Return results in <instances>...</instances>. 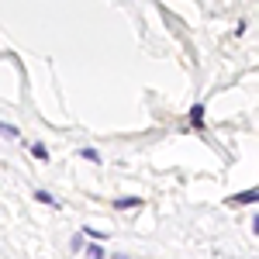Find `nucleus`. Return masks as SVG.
I'll use <instances>...</instances> for the list:
<instances>
[{
  "label": "nucleus",
  "mask_w": 259,
  "mask_h": 259,
  "mask_svg": "<svg viewBox=\"0 0 259 259\" xmlns=\"http://www.w3.org/2000/svg\"><path fill=\"white\" fill-rule=\"evenodd\" d=\"M256 187H249V190H242V194H235V197H232V204H256Z\"/></svg>",
  "instance_id": "obj_1"
},
{
  "label": "nucleus",
  "mask_w": 259,
  "mask_h": 259,
  "mask_svg": "<svg viewBox=\"0 0 259 259\" xmlns=\"http://www.w3.org/2000/svg\"><path fill=\"white\" fill-rule=\"evenodd\" d=\"M142 204V197H118L114 200V207H118V211H128V207H139Z\"/></svg>",
  "instance_id": "obj_2"
},
{
  "label": "nucleus",
  "mask_w": 259,
  "mask_h": 259,
  "mask_svg": "<svg viewBox=\"0 0 259 259\" xmlns=\"http://www.w3.org/2000/svg\"><path fill=\"white\" fill-rule=\"evenodd\" d=\"M35 200H41V204H52V207H59V200L52 197L49 190H35Z\"/></svg>",
  "instance_id": "obj_3"
},
{
  "label": "nucleus",
  "mask_w": 259,
  "mask_h": 259,
  "mask_svg": "<svg viewBox=\"0 0 259 259\" xmlns=\"http://www.w3.org/2000/svg\"><path fill=\"white\" fill-rule=\"evenodd\" d=\"M83 252H87V259H104V245H97V242H94V245H87Z\"/></svg>",
  "instance_id": "obj_4"
},
{
  "label": "nucleus",
  "mask_w": 259,
  "mask_h": 259,
  "mask_svg": "<svg viewBox=\"0 0 259 259\" xmlns=\"http://www.w3.org/2000/svg\"><path fill=\"white\" fill-rule=\"evenodd\" d=\"M0 135H7V139H18L21 132L14 128V124H7V121H0Z\"/></svg>",
  "instance_id": "obj_5"
},
{
  "label": "nucleus",
  "mask_w": 259,
  "mask_h": 259,
  "mask_svg": "<svg viewBox=\"0 0 259 259\" xmlns=\"http://www.w3.org/2000/svg\"><path fill=\"white\" fill-rule=\"evenodd\" d=\"M190 121H194V124H200V121H204V107H200V104H194V107H190Z\"/></svg>",
  "instance_id": "obj_6"
},
{
  "label": "nucleus",
  "mask_w": 259,
  "mask_h": 259,
  "mask_svg": "<svg viewBox=\"0 0 259 259\" xmlns=\"http://www.w3.org/2000/svg\"><path fill=\"white\" fill-rule=\"evenodd\" d=\"M31 156H35V159H49V149H45V145H38V142H35V145H31Z\"/></svg>",
  "instance_id": "obj_7"
},
{
  "label": "nucleus",
  "mask_w": 259,
  "mask_h": 259,
  "mask_svg": "<svg viewBox=\"0 0 259 259\" xmlns=\"http://www.w3.org/2000/svg\"><path fill=\"white\" fill-rule=\"evenodd\" d=\"M80 156H83V159H90V162H100V152H97V149H83Z\"/></svg>",
  "instance_id": "obj_8"
},
{
  "label": "nucleus",
  "mask_w": 259,
  "mask_h": 259,
  "mask_svg": "<svg viewBox=\"0 0 259 259\" xmlns=\"http://www.w3.org/2000/svg\"><path fill=\"white\" fill-rule=\"evenodd\" d=\"M87 249V242H83V232L80 235H73V252H83Z\"/></svg>",
  "instance_id": "obj_9"
}]
</instances>
